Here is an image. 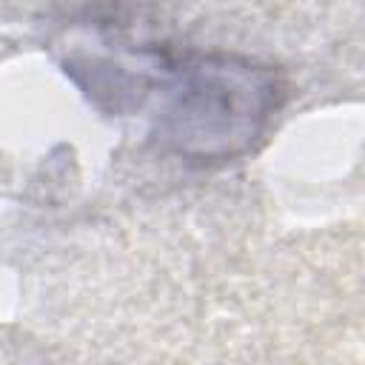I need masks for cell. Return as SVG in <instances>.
Segmentation results:
<instances>
[{"instance_id":"cell-1","label":"cell","mask_w":365,"mask_h":365,"mask_svg":"<svg viewBox=\"0 0 365 365\" xmlns=\"http://www.w3.org/2000/svg\"><path fill=\"white\" fill-rule=\"evenodd\" d=\"M154 137L188 163H225L265 134L282 86L268 66L234 54L180 63L157 91Z\"/></svg>"}]
</instances>
